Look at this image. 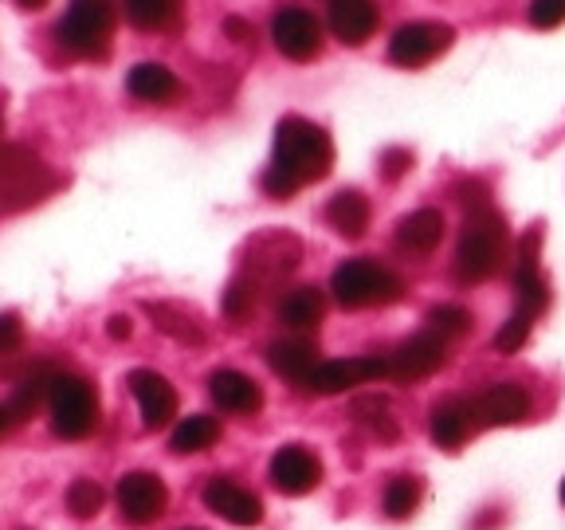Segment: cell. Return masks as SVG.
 I'll return each instance as SVG.
<instances>
[{"instance_id": "1", "label": "cell", "mask_w": 565, "mask_h": 530, "mask_svg": "<svg viewBox=\"0 0 565 530\" xmlns=\"http://www.w3.org/2000/svg\"><path fill=\"white\" fill-rule=\"evenodd\" d=\"M330 169H334V141L322 126L299 115H287L275 126V153L264 173V189L275 201H287L310 181H322Z\"/></svg>"}, {"instance_id": "2", "label": "cell", "mask_w": 565, "mask_h": 530, "mask_svg": "<svg viewBox=\"0 0 565 530\" xmlns=\"http://www.w3.org/2000/svg\"><path fill=\"white\" fill-rule=\"evenodd\" d=\"M507 221L503 212L491 209V204H476L463 221V232H459L456 244V275L463 283H483L491 279L507 259Z\"/></svg>"}, {"instance_id": "3", "label": "cell", "mask_w": 565, "mask_h": 530, "mask_svg": "<svg viewBox=\"0 0 565 530\" xmlns=\"http://www.w3.org/2000/svg\"><path fill=\"white\" fill-rule=\"evenodd\" d=\"M63 177L32 146L0 141V212H24L52 197Z\"/></svg>"}, {"instance_id": "4", "label": "cell", "mask_w": 565, "mask_h": 530, "mask_svg": "<svg viewBox=\"0 0 565 530\" xmlns=\"http://www.w3.org/2000/svg\"><path fill=\"white\" fill-rule=\"evenodd\" d=\"M47 416L60 441H87L98 428V393L87 378L55 370L52 393H47Z\"/></svg>"}, {"instance_id": "5", "label": "cell", "mask_w": 565, "mask_h": 530, "mask_svg": "<svg viewBox=\"0 0 565 530\" xmlns=\"http://www.w3.org/2000/svg\"><path fill=\"white\" fill-rule=\"evenodd\" d=\"M330 292L342 303L345 310H362V307H385V303L401 299V279L388 267H381L377 259H345V264L334 267L330 275Z\"/></svg>"}, {"instance_id": "6", "label": "cell", "mask_w": 565, "mask_h": 530, "mask_svg": "<svg viewBox=\"0 0 565 530\" xmlns=\"http://www.w3.org/2000/svg\"><path fill=\"white\" fill-rule=\"evenodd\" d=\"M115 0H71L67 12H63L60 28V44L71 55H83V60H103L110 52V35H115Z\"/></svg>"}, {"instance_id": "7", "label": "cell", "mask_w": 565, "mask_h": 530, "mask_svg": "<svg viewBox=\"0 0 565 530\" xmlns=\"http://www.w3.org/2000/svg\"><path fill=\"white\" fill-rule=\"evenodd\" d=\"M377 378H388V358L377 353H365V358H334V362H318L315 370L302 378V393H315V398H334L345 389L370 385Z\"/></svg>"}, {"instance_id": "8", "label": "cell", "mask_w": 565, "mask_h": 530, "mask_svg": "<svg viewBox=\"0 0 565 530\" xmlns=\"http://www.w3.org/2000/svg\"><path fill=\"white\" fill-rule=\"evenodd\" d=\"M115 504L122 522L130 527H150L166 515L169 507V487L158 471H126L115 487Z\"/></svg>"}, {"instance_id": "9", "label": "cell", "mask_w": 565, "mask_h": 530, "mask_svg": "<svg viewBox=\"0 0 565 530\" xmlns=\"http://www.w3.org/2000/svg\"><path fill=\"white\" fill-rule=\"evenodd\" d=\"M456 32L440 20H413V24L397 28L393 40H388V60L397 67H424V63L440 60L451 47Z\"/></svg>"}, {"instance_id": "10", "label": "cell", "mask_w": 565, "mask_h": 530, "mask_svg": "<svg viewBox=\"0 0 565 530\" xmlns=\"http://www.w3.org/2000/svg\"><path fill=\"white\" fill-rule=\"evenodd\" d=\"M271 40L287 60L310 63L322 55V24L315 12L299 9V4H282L271 20Z\"/></svg>"}, {"instance_id": "11", "label": "cell", "mask_w": 565, "mask_h": 530, "mask_svg": "<svg viewBox=\"0 0 565 530\" xmlns=\"http://www.w3.org/2000/svg\"><path fill=\"white\" fill-rule=\"evenodd\" d=\"M204 507H209L216 519L232 522V527H259L264 522V499H259L252 487L236 484L228 476H212L201 491Z\"/></svg>"}, {"instance_id": "12", "label": "cell", "mask_w": 565, "mask_h": 530, "mask_svg": "<svg viewBox=\"0 0 565 530\" xmlns=\"http://www.w3.org/2000/svg\"><path fill=\"white\" fill-rule=\"evenodd\" d=\"M267 479L279 495H310L322 484V459L307 444H282L267 464Z\"/></svg>"}, {"instance_id": "13", "label": "cell", "mask_w": 565, "mask_h": 530, "mask_svg": "<svg viewBox=\"0 0 565 530\" xmlns=\"http://www.w3.org/2000/svg\"><path fill=\"white\" fill-rule=\"evenodd\" d=\"M130 393H134V401H138L141 428L158 433V428L173 424V416H177V389H173V381H169L166 373H158V370H134L130 373Z\"/></svg>"}, {"instance_id": "14", "label": "cell", "mask_w": 565, "mask_h": 530, "mask_svg": "<svg viewBox=\"0 0 565 530\" xmlns=\"http://www.w3.org/2000/svg\"><path fill=\"white\" fill-rule=\"evenodd\" d=\"M471 401H476L479 428H511V424L526 421L530 413V393L519 381H494Z\"/></svg>"}, {"instance_id": "15", "label": "cell", "mask_w": 565, "mask_h": 530, "mask_svg": "<svg viewBox=\"0 0 565 530\" xmlns=\"http://www.w3.org/2000/svg\"><path fill=\"white\" fill-rule=\"evenodd\" d=\"M209 398L221 413L232 416H256L264 409V385L239 370H212L209 373Z\"/></svg>"}, {"instance_id": "16", "label": "cell", "mask_w": 565, "mask_h": 530, "mask_svg": "<svg viewBox=\"0 0 565 530\" xmlns=\"http://www.w3.org/2000/svg\"><path fill=\"white\" fill-rule=\"evenodd\" d=\"M444 362H448L444 338L428 330V335L408 338V342H401L397 350L388 353V378H401V381L428 378V373H436Z\"/></svg>"}, {"instance_id": "17", "label": "cell", "mask_w": 565, "mask_h": 530, "mask_svg": "<svg viewBox=\"0 0 565 530\" xmlns=\"http://www.w3.org/2000/svg\"><path fill=\"white\" fill-rule=\"evenodd\" d=\"M479 428V416H476V401L471 398H448L433 409L428 416V433L440 448H459V444L468 441L471 433Z\"/></svg>"}, {"instance_id": "18", "label": "cell", "mask_w": 565, "mask_h": 530, "mask_svg": "<svg viewBox=\"0 0 565 530\" xmlns=\"http://www.w3.org/2000/svg\"><path fill=\"white\" fill-rule=\"evenodd\" d=\"M377 20L381 12L373 0H334L330 4V32L345 47H362L377 32Z\"/></svg>"}, {"instance_id": "19", "label": "cell", "mask_w": 565, "mask_h": 530, "mask_svg": "<svg viewBox=\"0 0 565 530\" xmlns=\"http://www.w3.org/2000/svg\"><path fill=\"white\" fill-rule=\"evenodd\" d=\"M126 91H130L138 103H153V106H169L173 98H181V80L173 75V67L158 60L134 63L130 75H126Z\"/></svg>"}, {"instance_id": "20", "label": "cell", "mask_w": 565, "mask_h": 530, "mask_svg": "<svg viewBox=\"0 0 565 530\" xmlns=\"http://www.w3.org/2000/svg\"><path fill=\"white\" fill-rule=\"evenodd\" d=\"M299 264V240L295 236H264L252 244V259H247V272L256 283L275 279V275H287L291 267Z\"/></svg>"}, {"instance_id": "21", "label": "cell", "mask_w": 565, "mask_h": 530, "mask_svg": "<svg viewBox=\"0 0 565 530\" xmlns=\"http://www.w3.org/2000/svg\"><path fill=\"white\" fill-rule=\"evenodd\" d=\"M440 240H444L440 209H416L397 224V244L405 247V252H416V256H428L433 247H440Z\"/></svg>"}, {"instance_id": "22", "label": "cell", "mask_w": 565, "mask_h": 530, "mask_svg": "<svg viewBox=\"0 0 565 530\" xmlns=\"http://www.w3.org/2000/svg\"><path fill=\"white\" fill-rule=\"evenodd\" d=\"M279 322L287 330H315L318 322H322V315H327V295L318 292V287H295V292H287L279 299Z\"/></svg>"}, {"instance_id": "23", "label": "cell", "mask_w": 565, "mask_h": 530, "mask_svg": "<svg viewBox=\"0 0 565 530\" xmlns=\"http://www.w3.org/2000/svg\"><path fill=\"white\" fill-rule=\"evenodd\" d=\"M267 362H271V370L279 373V378L302 385V378L318 365V350L307 338H282V342L267 346Z\"/></svg>"}, {"instance_id": "24", "label": "cell", "mask_w": 565, "mask_h": 530, "mask_svg": "<svg viewBox=\"0 0 565 530\" xmlns=\"http://www.w3.org/2000/svg\"><path fill=\"white\" fill-rule=\"evenodd\" d=\"M327 224L338 232V236H345V240L365 236V229H370V201H365L358 189H342V193L330 197Z\"/></svg>"}, {"instance_id": "25", "label": "cell", "mask_w": 565, "mask_h": 530, "mask_svg": "<svg viewBox=\"0 0 565 530\" xmlns=\"http://www.w3.org/2000/svg\"><path fill=\"white\" fill-rule=\"evenodd\" d=\"M216 441H221V421L209 413H193V416H181V421L173 424L169 448H173L177 456H196V452H209Z\"/></svg>"}, {"instance_id": "26", "label": "cell", "mask_w": 565, "mask_h": 530, "mask_svg": "<svg viewBox=\"0 0 565 530\" xmlns=\"http://www.w3.org/2000/svg\"><path fill=\"white\" fill-rule=\"evenodd\" d=\"M146 315L153 318V327L166 330V335L177 338V342H185V346L204 342V330H201V322H196V315L173 307V303H146Z\"/></svg>"}, {"instance_id": "27", "label": "cell", "mask_w": 565, "mask_h": 530, "mask_svg": "<svg viewBox=\"0 0 565 530\" xmlns=\"http://www.w3.org/2000/svg\"><path fill=\"white\" fill-rule=\"evenodd\" d=\"M126 20L141 32H166L181 17V0H122Z\"/></svg>"}, {"instance_id": "28", "label": "cell", "mask_w": 565, "mask_h": 530, "mask_svg": "<svg viewBox=\"0 0 565 530\" xmlns=\"http://www.w3.org/2000/svg\"><path fill=\"white\" fill-rule=\"evenodd\" d=\"M416 507H420V479L416 476H393L385 484V495H381V511L388 515V519H408V515H416Z\"/></svg>"}, {"instance_id": "29", "label": "cell", "mask_w": 565, "mask_h": 530, "mask_svg": "<svg viewBox=\"0 0 565 530\" xmlns=\"http://www.w3.org/2000/svg\"><path fill=\"white\" fill-rule=\"evenodd\" d=\"M103 504H106V491L95 484V479L79 476L67 487V511L75 515V519H83V522L95 519V515L103 511Z\"/></svg>"}, {"instance_id": "30", "label": "cell", "mask_w": 565, "mask_h": 530, "mask_svg": "<svg viewBox=\"0 0 565 530\" xmlns=\"http://www.w3.org/2000/svg\"><path fill=\"white\" fill-rule=\"evenodd\" d=\"M353 416H358V424H365L377 441H393V436H397V421L388 416V405L381 398H362L353 405Z\"/></svg>"}, {"instance_id": "31", "label": "cell", "mask_w": 565, "mask_h": 530, "mask_svg": "<svg viewBox=\"0 0 565 530\" xmlns=\"http://www.w3.org/2000/svg\"><path fill=\"white\" fill-rule=\"evenodd\" d=\"M428 330L440 338H459L471 330V315L456 303H440V307L428 310Z\"/></svg>"}, {"instance_id": "32", "label": "cell", "mask_w": 565, "mask_h": 530, "mask_svg": "<svg viewBox=\"0 0 565 530\" xmlns=\"http://www.w3.org/2000/svg\"><path fill=\"white\" fill-rule=\"evenodd\" d=\"M256 299H259V283L252 275H236L228 283V292H224V315L228 318H244L256 310Z\"/></svg>"}, {"instance_id": "33", "label": "cell", "mask_w": 565, "mask_h": 530, "mask_svg": "<svg viewBox=\"0 0 565 530\" xmlns=\"http://www.w3.org/2000/svg\"><path fill=\"white\" fill-rule=\"evenodd\" d=\"M530 327H534V318H530L526 310H514L503 327H499V335H494V350H499V353H519L522 346H526V338H530Z\"/></svg>"}, {"instance_id": "34", "label": "cell", "mask_w": 565, "mask_h": 530, "mask_svg": "<svg viewBox=\"0 0 565 530\" xmlns=\"http://www.w3.org/2000/svg\"><path fill=\"white\" fill-rule=\"evenodd\" d=\"M530 24L546 28V32L565 24V0H530Z\"/></svg>"}, {"instance_id": "35", "label": "cell", "mask_w": 565, "mask_h": 530, "mask_svg": "<svg viewBox=\"0 0 565 530\" xmlns=\"http://www.w3.org/2000/svg\"><path fill=\"white\" fill-rule=\"evenodd\" d=\"M20 346H24V322H20V315L4 310V315H0V358L17 353Z\"/></svg>"}, {"instance_id": "36", "label": "cell", "mask_w": 565, "mask_h": 530, "mask_svg": "<svg viewBox=\"0 0 565 530\" xmlns=\"http://www.w3.org/2000/svg\"><path fill=\"white\" fill-rule=\"evenodd\" d=\"M385 177L388 181H397L401 173H405L408 166H413V153H401V150H393V153H385Z\"/></svg>"}, {"instance_id": "37", "label": "cell", "mask_w": 565, "mask_h": 530, "mask_svg": "<svg viewBox=\"0 0 565 530\" xmlns=\"http://www.w3.org/2000/svg\"><path fill=\"white\" fill-rule=\"evenodd\" d=\"M106 335L115 338V342H122V338L134 335V322L126 315H110V318H106Z\"/></svg>"}, {"instance_id": "38", "label": "cell", "mask_w": 565, "mask_h": 530, "mask_svg": "<svg viewBox=\"0 0 565 530\" xmlns=\"http://www.w3.org/2000/svg\"><path fill=\"white\" fill-rule=\"evenodd\" d=\"M224 32H228L232 40H239V44H247V40L256 35V32H252V24H244L239 17H228V20H224Z\"/></svg>"}, {"instance_id": "39", "label": "cell", "mask_w": 565, "mask_h": 530, "mask_svg": "<svg viewBox=\"0 0 565 530\" xmlns=\"http://www.w3.org/2000/svg\"><path fill=\"white\" fill-rule=\"evenodd\" d=\"M17 4H20V9H28V12H40L47 4V0H17Z\"/></svg>"}, {"instance_id": "40", "label": "cell", "mask_w": 565, "mask_h": 530, "mask_svg": "<svg viewBox=\"0 0 565 530\" xmlns=\"http://www.w3.org/2000/svg\"><path fill=\"white\" fill-rule=\"evenodd\" d=\"M9 428V413H4V405H0V433Z\"/></svg>"}, {"instance_id": "41", "label": "cell", "mask_w": 565, "mask_h": 530, "mask_svg": "<svg viewBox=\"0 0 565 530\" xmlns=\"http://www.w3.org/2000/svg\"><path fill=\"white\" fill-rule=\"evenodd\" d=\"M562 504H565V479H562Z\"/></svg>"}, {"instance_id": "42", "label": "cell", "mask_w": 565, "mask_h": 530, "mask_svg": "<svg viewBox=\"0 0 565 530\" xmlns=\"http://www.w3.org/2000/svg\"><path fill=\"white\" fill-rule=\"evenodd\" d=\"M185 530H201V527H185Z\"/></svg>"}]
</instances>
